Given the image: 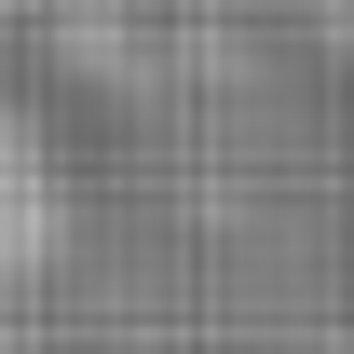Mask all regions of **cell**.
Segmentation results:
<instances>
[{
    "mask_svg": "<svg viewBox=\"0 0 354 354\" xmlns=\"http://www.w3.org/2000/svg\"><path fill=\"white\" fill-rule=\"evenodd\" d=\"M55 245H68V191H55V150H41V123L0 95V286H28Z\"/></svg>",
    "mask_w": 354,
    "mask_h": 354,
    "instance_id": "obj_1",
    "label": "cell"
}]
</instances>
